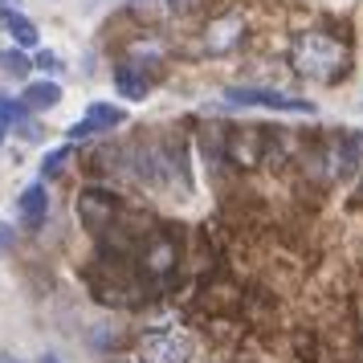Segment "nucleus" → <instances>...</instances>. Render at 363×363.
I'll use <instances>...</instances> for the list:
<instances>
[{
    "label": "nucleus",
    "instance_id": "obj_12",
    "mask_svg": "<svg viewBox=\"0 0 363 363\" xmlns=\"http://www.w3.org/2000/svg\"><path fill=\"white\" fill-rule=\"evenodd\" d=\"M66 160H69V147L50 151V155L41 160V180H53V176H62V167H66Z\"/></svg>",
    "mask_w": 363,
    "mask_h": 363
},
{
    "label": "nucleus",
    "instance_id": "obj_21",
    "mask_svg": "<svg viewBox=\"0 0 363 363\" xmlns=\"http://www.w3.org/2000/svg\"><path fill=\"white\" fill-rule=\"evenodd\" d=\"M355 204H363V184H359V196H355Z\"/></svg>",
    "mask_w": 363,
    "mask_h": 363
},
{
    "label": "nucleus",
    "instance_id": "obj_13",
    "mask_svg": "<svg viewBox=\"0 0 363 363\" xmlns=\"http://www.w3.org/2000/svg\"><path fill=\"white\" fill-rule=\"evenodd\" d=\"M0 62H4V69H9L13 78H25V74L33 69V62H29V57H25L21 50H9V53H0Z\"/></svg>",
    "mask_w": 363,
    "mask_h": 363
},
{
    "label": "nucleus",
    "instance_id": "obj_7",
    "mask_svg": "<svg viewBox=\"0 0 363 363\" xmlns=\"http://www.w3.org/2000/svg\"><path fill=\"white\" fill-rule=\"evenodd\" d=\"M45 213H50V192H45V180L29 184V188L17 196L21 225H25V229H41V225H45Z\"/></svg>",
    "mask_w": 363,
    "mask_h": 363
},
{
    "label": "nucleus",
    "instance_id": "obj_20",
    "mask_svg": "<svg viewBox=\"0 0 363 363\" xmlns=\"http://www.w3.org/2000/svg\"><path fill=\"white\" fill-rule=\"evenodd\" d=\"M0 4H4V9H17V0H0Z\"/></svg>",
    "mask_w": 363,
    "mask_h": 363
},
{
    "label": "nucleus",
    "instance_id": "obj_15",
    "mask_svg": "<svg viewBox=\"0 0 363 363\" xmlns=\"http://www.w3.org/2000/svg\"><path fill=\"white\" fill-rule=\"evenodd\" d=\"M33 66H41V69H50V74H57V69H62V62H57V53L41 50V53H37V62H33Z\"/></svg>",
    "mask_w": 363,
    "mask_h": 363
},
{
    "label": "nucleus",
    "instance_id": "obj_2",
    "mask_svg": "<svg viewBox=\"0 0 363 363\" xmlns=\"http://www.w3.org/2000/svg\"><path fill=\"white\" fill-rule=\"evenodd\" d=\"M229 106H262V111H286V115H314L311 99H298L286 90H253V86H233L225 90Z\"/></svg>",
    "mask_w": 363,
    "mask_h": 363
},
{
    "label": "nucleus",
    "instance_id": "obj_17",
    "mask_svg": "<svg viewBox=\"0 0 363 363\" xmlns=\"http://www.w3.org/2000/svg\"><path fill=\"white\" fill-rule=\"evenodd\" d=\"M4 135H9V123H4V118H0V147H4Z\"/></svg>",
    "mask_w": 363,
    "mask_h": 363
},
{
    "label": "nucleus",
    "instance_id": "obj_18",
    "mask_svg": "<svg viewBox=\"0 0 363 363\" xmlns=\"http://www.w3.org/2000/svg\"><path fill=\"white\" fill-rule=\"evenodd\" d=\"M37 363H62V359H53V355H41V359H37Z\"/></svg>",
    "mask_w": 363,
    "mask_h": 363
},
{
    "label": "nucleus",
    "instance_id": "obj_4",
    "mask_svg": "<svg viewBox=\"0 0 363 363\" xmlns=\"http://www.w3.org/2000/svg\"><path fill=\"white\" fill-rule=\"evenodd\" d=\"M269 147V131L265 127H225V155L237 167H257Z\"/></svg>",
    "mask_w": 363,
    "mask_h": 363
},
{
    "label": "nucleus",
    "instance_id": "obj_5",
    "mask_svg": "<svg viewBox=\"0 0 363 363\" xmlns=\"http://www.w3.org/2000/svg\"><path fill=\"white\" fill-rule=\"evenodd\" d=\"M74 208H78V220H82L90 233H106L118 220V213H123L118 196L115 192H106V188H86Z\"/></svg>",
    "mask_w": 363,
    "mask_h": 363
},
{
    "label": "nucleus",
    "instance_id": "obj_19",
    "mask_svg": "<svg viewBox=\"0 0 363 363\" xmlns=\"http://www.w3.org/2000/svg\"><path fill=\"white\" fill-rule=\"evenodd\" d=\"M0 363H21V359H13V355H0Z\"/></svg>",
    "mask_w": 363,
    "mask_h": 363
},
{
    "label": "nucleus",
    "instance_id": "obj_9",
    "mask_svg": "<svg viewBox=\"0 0 363 363\" xmlns=\"http://www.w3.org/2000/svg\"><path fill=\"white\" fill-rule=\"evenodd\" d=\"M86 123H90L94 131H111V127H123V123H127V111L115 106V102H90V106H86Z\"/></svg>",
    "mask_w": 363,
    "mask_h": 363
},
{
    "label": "nucleus",
    "instance_id": "obj_3",
    "mask_svg": "<svg viewBox=\"0 0 363 363\" xmlns=\"http://www.w3.org/2000/svg\"><path fill=\"white\" fill-rule=\"evenodd\" d=\"M139 351H143V363H192L196 343L184 330H143Z\"/></svg>",
    "mask_w": 363,
    "mask_h": 363
},
{
    "label": "nucleus",
    "instance_id": "obj_14",
    "mask_svg": "<svg viewBox=\"0 0 363 363\" xmlns=\"http://www.w3.org/2000/svg\"><path fill=\"white\" fill-rule=\"evenodd\" d=\"M13 245H17V229H13L9 220H0V257H9Z\"/></svg>",
    "mask_w": 363,
    "mask_h": 363
},
{
    "label": "nucleus",
    "instance_id": "obj_22",
    "mask_svg": "<svg viewBox=\"0 0 363 363\" xmlns=\"http://www.w3.org/2000/svg\"><path fill=\"white\" fill-rule=\"evenodd\" d=\"M118 363H139V359H118Z\"/></svg>",
    "mask_w": 363,
    "mask_h": 363
},
{
    "label": "nucleus",
    "instance_id": "obj_11",
    "mask_svg": "<svg viewBox=\"0 0 363 363\" xmlns=\"http://www.w3.org/2000/svg\"><path fill=\"white\" fill-rule=\"evenodd\" d=\"M29 111H33L29 102H9V99H0V118H4L9 127H13V123H17V127L33 123V118H29Z\"/></svg>",
    "mask_w": 363,
    "mask_h": 363
},
{
    "label": "nucleus",
    "instance_id": "obj_8",
    "mask_svg": "<svg viewBox=\"0 0 363 363\" xmlns=\"http://www.w3.org/2000/svg\"><path fill=\"white\" fill-rule=\"evenodd\" d=\"M151 82H155V78H151V74H143V69L135 66L131 57L115 66V90L123 94V99L143 102V99H147V90H151Z\"/></svg>",
    "mask_w": 363,
    "mask_h": 363
},
{
    "label": "nucleus",
    "instance_id": "obj_10",
    "mask_svg": "<svg viewBox=\"0 0 363 363\" xmlns=\"http://www.w3.org/2000/svg\"><path fill=\"white\" fill-rule=\"evenodd\" d=\"M25 102H29L33 111H53V106L62 102V86L57 82H29L25 86Z\"/></svg>",
    "mask_w": 363,
    "mask_h": 363
},
{
    "label": "nucleus",
    "instance_id": "obj_16",
    "mask_svg": "<svg viewBox=\"0 0 363 363\" xmlns=\"http://www.w3.org/2000/svg\"><path fill=\"white\" fill-rule=\"evenodd\" d=\"M167 4H172V9H176V13H184V9H192V4H196V0H167Z\"/></svg>",
    "mask_w": 363,
    "mask_h": 363
},
{
    "label": "nucleus",
    "instance_id": "obj_1",
    "mask_svg": "<svg viewBox=\"0 0 363 363\" xmlns=\"http://www.w3.org/2000/svg\"><path fill=\"white\" fill-rule=\"evenodd\" d=\"M290 62L302 78H311V82H339L347 78V69H351V50H347L339 37L323 33V29H306V33L294 37V45H290Z\"/></svg>",
    "mask_w": 363,
    "mask_h": 363
},
{
    "label": "nucleus",
    "instance_id": "obj_6",
    "mask_svg": "<svg viewBox=\"0 0 363 363\" xmlns=\"http://www.w3.org/2000/svg\"><path fill=\"white\" fill-rule=\"evenodd\" d=\"M241 37H245V21L237 17H220L208 25V33H204V45H208V53H233L237 45H241Z\"/></svg>",
    "mask_w": 363,
    "mask_h": 363
}]
</instances>
